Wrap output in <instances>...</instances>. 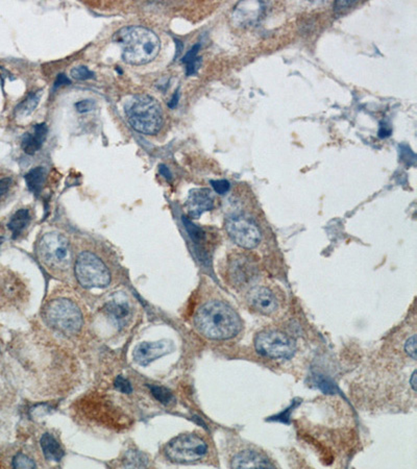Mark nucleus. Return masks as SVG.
<instances>
[{
	"instance_id": "obj_25",
	"label": "nucleus",
	"mask_w": 417,
	"mask_h": 469,
	"mask_svg": "<svg viewBox=\"0 0 417 469\" xmlns=\"http://www.w3.org/2000/svg\"><path fill=\"white\" fill-rule=\"evenodd\" d=\"M403 354L412 361H416V334L412 333L403 343Z\"/></svg>"
},
{
	"instance_id": "obj_38",
	"label": "nucleus",
	"mask_w": 417,
	"mask_h": 469,
	"mask_svg": "<svg viewBox=\"0 0 417 469\" xmlns=\"http://www.w3.org/2000/svg\"><path fill=\"white\" fill-rule=\"evenodd\" d=\"M1 385H3V383H1V380H0V391H1Z\"/></svg>"
},
{
	"instance_id": "obj_20",
	"label": "nucleus",
	"mask_w": 417,
	"mask_h": 469,
	"mask_svg": "<svg viewBox=\"0 0 417 469\" xmlns=\"http://www.w3.org/2000/svg\"><path fill=\"white\" fill-rule=\"evenodd\" d=\"M30 212L28 209H20L12 216L11 220H10L9 224H8V228L11 230L12 237L13 239H17L19 236H21L23 230L28 228V224L30 223Z\"/></svg>"
},
{
	"instance_id": "obj_24",
	"label": "nucleus",
	"mask_w": 417,
	"mask_h": 469,
	"mask_svg": "<svg viewBox=\"0 0 417 469\" xmlns=\"http://www.w3.org/2000/svg\"><path fill=\"white\" fill-rule=\"evenodd\" d=\"M149 389H151L155 399L163 405L168 406L173 403L175 397L168 389L161 386H149Z\"/></svg>"
},
{
	"instance_id": "obj_31",
	"label": "nucleus",
	"mask_w": 417,
	"mask_h": 469,
	"mask_svg": "<svg viewBox=\"0 0 417 469\" xmlns=\"http://www.w3.org/2000/svg\"><path fill=\"white\" fill-rule=\"evenodd\" d=\"M200 50V44H195L192 47L191 50L185 54L183 59H182V63L187 65L188 63L192 62V61L195 60L197 58L198 52Z\"/></svg>"
},
{
	"instance_id": "obj_14",
	"label": "nucleus",
	"mask_w": 417,
	"mask_h": 469,
	"mask_svg": "<svg viewBox=\"0 0 417 469\" xmlns=\"http://www.w3.org/2000/svg\"><path fill=\"white\" fill-rule=\"evenodd\" d=\"M26 288L21 279L14 273L5 270L0 272V299L5 303H18L23 299Z\"/></svg>"
},
{
	"instance_id": "obj_35",
	"label": "nucleus",
	"mask_w": 417,
	"mask_h": 469,
	"mask_svg": "<svg viewBox=\"0 0 417 469\" xmlns=\"http://www.w3.org/2000/svg\"><path fill=\"white\" fill-rule=\"evenodd\" d=\"M70 83V79L66 77L65 74H59L57 77L56 81H55V88L61 87L63 85H69Z\"/></svg>"
},
{
	"instance_id": "obj_34",
	"label": "nucleus",
	"mask_w": 417,
	"mask_h": 469,
	"mask_svg": "<svg viewBox=\"0 0 417 469\" xmlns=\"http://www.w3.org/2000/svg\"><path fill=\"white\" fill-rule=\"evenodd\" d=\"M12 183H13V181H12V179H10V177L0 179V199H3V197L9 192Z\"/></svg>"
},
{
	"instance_id": "obj_21",
	"label": "nucleus",
	"mask_w": 417,
	"mask_h": 469,
	"mask_svg": "<svg viewBox=\"0 0 417 469\" xmlns=\"http://www.w3.org/2000/svg\"><path fill=\"white\" fill-rule=\"evenodd\" d=\"M47 171L44 167H35L26 175V185L28 190L35 194H39L46 183Z\"/></svg>"
},
{
	"instance_id": "obj_32",
	"label": "nucleus",
	"mask_w": 417,
	"mask_h": 469,
	"mask_svg": "<svg viewBox=\"0 0 417 469\" xmlns=\"http://www.w3.org/2000/svg\"><path fill=\"white\" fill-rule=\"evenodd\" d=\"M200 65H202V58L197 57L195 60H193L192 62L188 63V64L186 65V74H187L188 77L195 74V73L197 72L198 69H200Z\"/></svg>"
},
{
	"instance_id": "obj_5",
	"label": "nucleus",
	"mask_w": 417,
	"mask_h": 469,
	"mask_svg": "<svg viewBox=\"0 0 417 469\" xmlns=\"http://www.w3.org/2000/svg\"><path fill=\"white\" fill-rule=\"evenodd\" d=\"M43 318L47 326L67 336L77 335L84 324L79 306L65 297L49 301L43 309Z\"/></svg>"
},
{
	"instance_id": "obj_37",
	"label": "nucleus",
	"mask_w": 417,
	"mask_h": 469,
	"mask_svg": "<svg viewBox=\"0 0 417 469\" xmlns=\"http://www.w3.org/2000/svg\"><path fill=\"white\" fill-rule=\"evenodd\" d=\"M160 172H161V174L164 175V177H166L167 179H168V181H171V171H169V169L167 168L166 166H164V165H161Z\"/></svg>"
},
{
	"instance_id": "obj_3",
	"label": "nucleus",
	"mask_w": 417,
	"mask_h": 469,
	"mask_svg": "<svg viewBox=\"0 0 417 469\" xmlns=\"http://www.w3.org/2000/svg\"><path fill=\"white\" fill-rule=\"evenodd\" d=\"M124 113L132 128L145 134H158L164 122L160 103L146 94L128 97L124 103Z\"/></svg>"
},
{
	"instance_id": "obj_2",
	"label": "nucleus",
	"mask_w": 417,
	"mask_h": 469,
	"mask_svg": "<svg viewBox=\"0 0 417 469\" xmlns=\"http://www.w3.org/2000/svg\"><path fill=\"white\" fill-rule=\"evenodd\" d=\"M115 40L122 46V59L130 65L153 62L161 50L160 39L143 26H126L116 32Z\"/></svg>"
},
{
	"instance_id": "obj_29",
	"label": "nucleus",
	"mask_w": 417,
	"mask_h": 469,
	"mask_svg": "<svg viewBox=\"0 0 417 469\" xmlns=\"http://www.w3.org/2000/svg\"><path fill=\"white\" fill-rule=\"evenodd\" d=\"M95 101H92V99H84V101L75 103V108H77V112H79V113L81 114L93 111V110L95 109Z\"/></svg>"
},
{
	"instance_id": "obj_12",
	"label": "nucleus",
	"mask_w": 417,
	"mask_h": 469,
	"mask_svg": "<svg viewBox=\"0 0 417 469\" xmlns=\"http://www.w3.org/2000/svg\"><path fill=\"white\" fill-rule=\"evenodd\" d=\"M185 207L190 218L198 219L204 212L211 211L214 208V197L211 190L206 188H198L190 191Z\"/></svg>"
},
{
	"instance_id": "obj_17",
	"label": "nucleus",
	"mask_w": 417,
	"mask_h": 469,
	"mask_svg": "<svg viewBox=\"0 0 417 469\" xmlns=\"http://www.w3.org/2000/svg\"><path fill=\"white\" fill-rule=\"evenodd\" d=\"M264 12V3L257 1L239 3L233 11V20L239 26H249L259 20Z\"/></svg>"
},
{
	"instance_id": "obj_22",
	"label": "nucleus",
	"mask_w": 417,
	"mask_h": 469,
	"mask_svg": "<svg viewBox=\"0 0 417 469\" xmlns=\"http://www.w3.org/2000/svg\"><path fill=\"white\" fill-rule=\"evenodd\" d=\"M41 99V91L36 92V93H32L24 99L19 106H18L17 109H16V115L18 117H28L30 116L32 112L36 109L37 106L39 105V101Z\"/></svg>"
},
{
	"instance_id": "obj_33",
	"label": "nucleus",
	"mask_w": 417,
	"mask_h": 469,
	"mask_svg": "<svg viewBox=\"0 0 417 469\" xmlns=\"http://www.w3.org/2000/svg\"><path fill=\"white\" fill-rule=\"evenodd\" d=\"M356 1H336L334 3V11L336 13H342V12L347 11V10L351 9L353 6L356 5Z\"/></svg>"
},
{
	"instance_id": "obj_11",
	"label": "nucleus",
	"mask_w": 417,
	"mask_h": 469,
	"mask_svg": "<svg viewBox=\"0 0 417 469\" xmlns=\"http://www.w3.org/2000/svg\"><path fill=\"white\" fill-rule=\"evenodd\" d=\"M247 303L251 309L262 315L271 316L279 309V301L269 287L255 286L247 293Z\"/></svg>"
},
{
	"instance_id": "obj_6",
	"label": "nucleus",
	"mask_w": 417,
	"mask_h": 469,
	"mask_svg": "<svg viewBox=\"0 0 417 469\" xmlns=\"http://www.w3.org/2000/svg\"><path fill=\"white\" fill-rule=\"evenodd\" d=\"M75 275L84 288L102 289L111 284V270L102 259L92 252H83L77 256Z\"/></svg>"
},
{
	"instance_id": "obj_8",
	"label": "nucleus",
	"mask_w": 417,
	"mask_h": 469,
	"mask_svg": "<svg viewBox=\"0 0 417 469\" xmlns=\"http://www.w3.org/2000/svg\"><path fill=\"white\" fill-rule=\"evenodd\" d=\"M255 350L269 359H290L295 352L292 338L281 331L269 330L258 334L255 338Z\"/></svg>"
},
{
	"instance_id": "obj_39",
	"label": "nucleus",
	"mask_w": 417,
	"mask_h": 469,
	"mask_svg": "<svg viewBox=\"0 0 417 469\" xmlns=\"http://www.w3.org/2000/svg\"><path fill=\"white\" fill-rule=\"evenodd\" d=\"M1 243H3V239H1V238H0V244H1Z\"/></svg>"
},
{
	"instance_id": "obj_15",
	"label": "nucleus",
	"mask_w": 417,
	"mask_h": 469,
	"mask_svg": "<svg viewBox=\"0 0 417 469\" xmlns=\"http://www.w3.org/2000/svg\"><path fill=\"white\" fill-rule=\"evenodd\" d=\"M275 466L266 455L251 448L237 452L231 460L233 468H273Z\"/></svg>"
},
{
	"instance_id": "obj_10",
	"label": "nucleus",
	"mask_w": 417,
	"mask_h": 469,
	"mask_svg": "<svg viewBox=\"0 0 417 469\" xmlns=\"http://www.w3.org/2000/svg\"><path fill=\"white\" fill-rule=\"evenodd\" d=\"M229 277L236 287H245L251 284L258 273L255 262L246 255L236 254L229 261Z\"/></svg>"
},
{
	"instance_id": "obj_23",
	"label": "nucleus",
	"mask_w": 417,
	"mask_h": 469,
	"mask_svg": "<svg viewBox=\"0 0 417 469\" xmlns=\"http://www.w3.org/2000/svg\"><path fill=\"white\" fill-rule=\"evenodd\" d=\"M183 222L185 224L186 230L189 234L191 239L195 242V244H200L206 239V232L200 226H196L195 224L192 223L187 217H183Z\"/></svg>"
},
{
	"instance_id": "obj_26",
	"label": "nucleus",
	"mask_w": 417,
	"mask_h": 469,
	"mask_svg": "<svg viewBox=\"0 0 417 469\" xmlns=\"http://www.w3.org/2000/svg\"><path fill=\"white\" fill-rule=\"evenodd\" d=\"M12 466L15 467V468H36L37 465L30 457L19 452L14 457Z\"/></svg>"
},
{
	"instance_id": "obj_30",
	"label": "nucleus",
	"mask_w": 417,
	"mask_h": 469,
	"mask_svg": "<svg viewBox=\"0 0 417 469\" xmlns=\"http://www.w3.org/2000/svg\"><path fill=\"white\" fill-rule=\"evenodd\" d=\"M115 387L120 391V392L126 393V395H130L132 392V386H130V383L126 380L124 377H118L115 380Z\"/></svg>"
},
{
	"instance_id": "obj_36",
	"label": "nucleus",
	"mask_w": 417,
	"mask_h": 469,
	"mask_svg": "<svg viewBox=\"0 0 417 469\" xmlns=\"http://www.w3.org/2000/svg\"><path fill=\"white\" fill-rule=\"evenodd\" d=\"M179 99H180V93L179 91L175 92V94H173V99H171V101H169L168 103V107L171 108V109H175V107H177V103H179Z\"/></svg>"
},
{
	"instance_id": "obj_18",
	"label": "nucleus",
	"mask_w": 417,
	"mask_h": 469,
	"mask_svg": "<svg viewBox=\"0 0 417 469\" xmlns=\"http://www.w3.org/2000/svg\"><path fill=\"white\" fill-rule=\"evenodd\" d=\"M47 134L48 128L46 124H36L30 132H26L22 137V150L28 154H36L42 148L43 144L46 141Z\"/></svg>"
},
{
	"instance_id": "obj_27",
	"label": "nucleus",
	"mask_w": 417,
	"mask_h": 469,
	"mask_svg": "<svg viewBox=\"0 0 417 469\" xmlns=\"http://www.w3.org/2000/svg\"><path fill=\"white\" fill-rule=\"evenodd\" d=\"M71 77L77 81H87L94 77V73L86 66L75 67L71 70Z\"/></svg>"
},
{
	"instance_id": "obj_13",
	"label": "nucleus",
	"mask_w": 417,
	"mask_h": 469,
	"mask_svg": "<svg viewBox=\"0 0 417 469\" xmlns=\"http://www.w3.org/2000/svg\"><path fill=\"white\" fill-rule=\"evenodd\" d=\"M104 313L113 320L118 328H126L132 319V303L124 295H116L104 305Z\"/></svg>"
},
{
	"instance_id": "obj_4",
	"label": "nucleus",
	"mask_w": 417,
	"mask_h": 469,
	"mask_svg": "<svg viewBox=\"0 0 417 469\" xmlns=\"http://www.w3.org/2000/svg\"><path fill=\"white\" fill-rule=\"evenodd\" d=\"M38 258L41 264L54 275H65L71 268L70 243L60 232H47L39 240Z\"/></svg>"
},
{
	"instance_id": "obj_28",
	"label": "nucleus",
	"mask_w": 417,
	"mask_h": 469,
	"mask_svg": "<svg viewBox=\"0 0 417 469\" xmlns=\"http://www.w3.org/2000/svg\"><path fill=\"white\" fill-rule=\"evenodd\" d=\"M212 187L218 194L224 195L230 190L231 185L226 179H220V181H211Z\"/></svg>"
},
{
	"instance_id": "obj_19",
	"label": "nucleus",
	"mask_w": 417,
	"mask_h": 469,
	"mask_svg": "<svg viewBox=\"0 0 417 469\" xmlns=\"http://www.w3.org/2000/svg\"><path fill=\"white\" fill-rule=\"evenodd\" d=\"M41 448L45 458L48 461L60 462L64 457L65 452L58 440L51 434H44L41 438Z\"/></svg>"
},
{
	"instance_id": "obj_9",
	"label": "nucleus",
	"mask_w": 417,
	"mask_h": 469,
	"mask_svg": "<svg viewBox=\"0 0 417 469\" xmlns=\"http://www.w3.org/2000/svg\"><path fill=\"white\" fill-rule=\"evenodd\" d=\"M226 230L231 239L240 248L253 250L261 242L262 234L253 219L243 215H234L226 220Z\"/></svg>"
},
{
	"instance_id": "obj_1",
	"label": "nucleus",
	"mask_w": 417,
	"mask_h": 469,
	"mask_svg": "<svg viewBox=\"0 0 417 469\" xmlns=\"http://www.w3.org/2000/svg\"><path fill=\"white\" fill-rule=\"evenodd\" d=\"M194 326L200 335L211 340H229L242 330L239 314L226 301L211 299L202 303L195 315Z\"/></svg>"
},
{
	"instance_id": "obj_7",
	"label": "nucleus",
	"mask_w": 417,
	"mask_h": 469,
	"mask_svg": "<svg viewBox=\"0 0 417 469\" xmlns=\"http://www.w3.org/2000/svg\"><path fill=\"white\" fill-rule=\"evenodd\" d=\"M208 446L202 436L183 434L173 438L166 448L165 455L169 460L182 464H190L202 460L208 455Z\"/></svg>"
},
{
	"instance_id": "obj_16",
	"label": "nucleus",
	"mask_w": 417,
	"mask_h": 469,
	"mask_svg": "<svg viewBox=\"0 0 417 469\" xmlns=\"http://www.w3.org/2000/svg\"><path fill=\"white\" fill-rule=\"evenodd\" d=\"M169 352L171 343H167L166 341L143 342L135 348L133 356L139 365L146 366Z\"/></svg>"
}]
</instances>
